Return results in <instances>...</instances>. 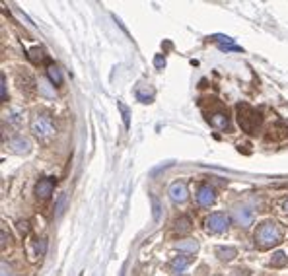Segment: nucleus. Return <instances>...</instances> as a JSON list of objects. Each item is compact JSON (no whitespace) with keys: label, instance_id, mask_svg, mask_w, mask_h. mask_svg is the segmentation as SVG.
<instances>
[{"label":"nucleus","instance_id":"11","mask_svg":"<svg viewBox=\"0 0 288 276\" xmlns=\"http://www.w3.org/2000/svg\"><path fill=\"white\" fill-rule=\"evenodd\" d=\"M193 262V257L191 255H179L176 257L174 261L169 262V268H171V272H176V274H181L189 264Z\"/></svg>","mask_w":288,"mask_h":276},{"label":"nucleus","instance_id":"19","mask_svg":"<svg viewBox=\"0 0 288 276\" xmlns=\"http://www.w3.org/2000/svg\"><path fill=\"white\" fill-rule=\"evenodd\" d=\"M0 94H2V101L8 99V94H6V76L0 74Z\"/></svg>","mask_w":288,"mask_h":276},{"label":"nucleus","instance_id":"13","mask_svg":"<svg viewBox=\"0 0 288 276\" xmlns=\"http://www.w3.org/2000/svg\"><path fill=\"white\" fill-rule=\"evenodd\" d=\"M10 148L14 150L16 154H26L29 152V142L26 140L24 136H14V138H10Z\"/></svg>","mask_w":288,"mask_h":276},{"label":"nucleus","instance_id":"6","mask_svg":"<svg viewBox=\"0 0 288 276\" xmlns=\"http://www.w3.org/2000/svg\"><path fill=\"white\" fill-rule=\"evenodd\" d=\"M55 185H56L55 177H43V179H39L37 185H35V196H37L39 200L51 198V194L55 193Z\"/></svg>","mask_w":288,"mask_h":276},{"label":"nucleus","instance_id":"20","mask_svg":"<svg viewBox=\"0 0 288 276\" xmlns=\"http://www.w3.org/2000/svg\"><path fill=\"white\" fill-rule=\"evenodd\" d=\"M35 249H37V255H45V251H47V239L37 241V243H35Z\"/></svg>","mask_w":288,"mask_h":276},{"label":"nucleus","instance_id":"16","mask_svg":"<svg viewBox=\"0 0 288 276\" xmlns=\"http://www.w3.org/2000/svg\"><path fill=\"white\" fill-rule=\"evenodd\" d=\"M271 264L274 268H284V266H288V255L284 251H276L271 259Z\"/></svg>","mask_w":288,"mask_h":276},{"label":"nucleus","instance_id":"8","mask_svg":"<svg viewBox=\"0 0 288 276\" xmlns=\"http://www.w3.org/2000/svg\"><path fill=\"white\" fill-rule=\"evenodd\" d=\"M169 198L174 200V202H178V204H181V202H185L187 198H189V191H187V185L183 183V181H174L171 185H169Z\"/></svg>","mask_w":288,"mask_h":276},{"label":"nucleus","instance_id":"15","mask_svg":"<svg viewBox=\"0 0 288 276\" xmlns=\"http://www.w3.org/2000/svg\"><path fill=\"white\" fill-rule=\"evenodd\" d=\"M236 255H238V249L236 247H216V257H218L222 262L234 261Z\"/></svg>","mask_w":288,"mask_h":276},{"label":"nucleus","instance_id":"3","mask_svg":"<svg viewBox=\"0 0 288 276\" xmlns=\"http://www.w3.org/2000/svg\"><path fill=\"white\" fill-rule=\"evenodd\" d=\"M31 132L39 138V140L47 142V140H51V138L56 134V126L51 117H47L45 113H37V115L31 119Z\"/></svg>","mask_w":288,"mask_h":276},{"label":"nucleus","instance_id":"7","mask_svg":"<svg viewBox=\"0 0 288 276\" xmlns=\"http://www.w3.org/2000/svg\"><path fill=\"white\" fill-rule=\"evenodd\" d=\"M206 119H208L210 126H214V128H218V130H226V132H230L228 111L220 109V111H216V113H208V115H206Z\"/></svg>","mask_w":288,"mask_h":276},{"label":"nucleus","instance_id":"5","mask_svg":"<svg viewBox=\"0 0 288 276\" xmlns=\"http://www.w3.org/2000/svg\"><path fill=\"white\" fill-rule=\"evenodd\" d=\"M16 82H18L20 92H22L26 97H31L35 94V90H37L33 76H31L29 72H26V70H18V72H16Z\"/></svg>","mask_w":288,"mask_h":276},{"label":"nucleus","instance_id":"14","mask_svg":"<svg viewBox=\"0 0 288 276\" xmlns=\"http://www.w3.org/2000/svg\"><path fill=\"white\" fill-rule=\"evenodd\" d=\"M176 249L183 251L185 255H195V253H197V249H199V243H197L195 239H183V241L176 243Z\"/></svg>","mask_w":288,"mask_h":276},{"label":"nucleus","instance_id":"1","mask_svg":"<svg viewBox=\"0 0 288 276\" xmlns=\"http://www.w3.org/2000/svg\"><path fill=\"white\" fill-rule=\"evenodd\" d=\"M282 237H284V232L278 222L265 220L257 226V230L253 234V241L259 249H271L282 243Z\"/></svg>","mask_w":288,"mask_h":276},{"label":"nucleus","instance_id":"4","mask_svg":"<svg viewBox=\"0 0 288 276\" xmlns=\"http://www.w3.org/2000/svg\"><path fill=\"white\" fill-rule=\"evenodd\" d=\"M205 228L208 234H224L230 228V216L224 212H212L205 220Z\"/></svg>","mask_w":288,"mask_h":276},{"label":"nucleus","instance_id":"23","mask_svg":"<svg viewBox=\"0 0 288 276\" xmlns=\"http://www.w3.org/2000/svg\"><path fill=\"white\" fill-rule=\"evenodd\" d=\"M280 206H282V210H284V212L288 214V198H286V200H282V202H280Z\"/></svg>","mask_w":288,"mask_h":276},{"label":"nucleus","instance_id":"18","mask_svg":"<svg viewBox=\"0 0 288 276\" xmlns=\"http://www.w3.org/2000/svg\"><path fill=\"white\" fill-rule=\"evenodd\" d=\"M65 204H67V194L63 193L59 196V202H56V216H61L65 212Z\"/></svg>","mask_w":288,"mask_h":276},{"label":"nucleus","instance_id":"12","mask_svg":"<svg viewBox=\"0 0 288 276\" xmlns=\"http://www.w3.org/2000/svg\"><path fill=\"white\" fill-rule=\"evenodd\" d=\"M191 228H193V224H191V218H189V216H179V218H176L174 230H176L179 235L189 234V232H191Z\"/></svg>","mask_w":288,"mask_h":276},{"label":"nucleus","instance_id":"9","mask_svg":"<svg viewBox=\"0 0 288 276\" xmlns=\"http://www.w3.org/2000/svg\"><path fill=\"white\" fill-rule=\"evenodd\" d=\"M232 216H234V222H236L238 226H244V228H247L249 224H253V218H255L253 210L247 206H236Z\"/></svg>","mask_w":288,"mask_h":276},{"label":"nucleus","instance_id":"22","mask_svg":"<svg viewBox=\"0 0 288 276\" xmlns=\"http://www.w3.org/2000/svg\"><path fill=\"white\" fill-rule=\"evenodd\" d=\"M119 107H121V111H123V121H125V124L129 126V111H127V107H125L123 103H121Z\"/></svg>","mask_w":288,"mask_h":276},{"label":"nucleus","instance_id":"21","mask_svg":"<svg viewBox=\"0 0 288 276\" xmlns=\"http://www.w3.org/2000/svg\"><path fill=\"white\" fill-rule=\"evenodd\" d=\"M154 64H156V68L158 70H162L165 66V58L162 55H158L156 58H154Z\"/></svg>","mask_w":288,"mask_h":276},{"label":"nucleus","instance_id":"2","mask_svg":"<svg viewBox=\"0 0 288 276\" xmlns=\"http://www.w3.org/2000/svg\"><path fill=\"white\" fill-rule=\"evenodd\" d=\"M236 119L240 128L246 134H257L263 126V115L257 109H253L249 103H238L236 105Z\"/></svg>","mask_w":288,"mask_h":276},{"label":"nucleus","instance_id":"17","mask_svg":"<svg viewBox=\"0 0 288 276\" xmlns=\"http://www.w3.org/2000/svg\"><path fill=\"white\" fill-rule=\"evenodd\" d=\"M47 74H49V80L55 84V86H61V84H63V76H61V70L56 68L55 64H51V66L47 68Z\"/></svg>","mask_w":288,"mask_h":276},{"label":"nucleus","instance_id":"10","mask_svg":"<svg viewBox=\"0 0 288 276\" xmlns=\"http://www.w3.org/2000/svg\"><path fill=\"white\" fill-rule=\"evenodd\" d=\"M214 200H216L214 189L210 185H201L199 191H197V202H199V206H210V204H214Z\"/></svg>","mask_w":288,"mask_h":276}]
</instances>
